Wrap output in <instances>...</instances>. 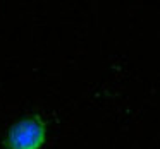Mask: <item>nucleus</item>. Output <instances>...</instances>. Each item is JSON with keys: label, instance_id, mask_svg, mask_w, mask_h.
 Here are the masks:
<instances>
[{"label": "nucleus", "instance_id": "1", "mask_svg": "<svg viewBox=\"0 0 160 149\" xmlns=\"http://www.w3.org/2000/svg\"><path fill=\"white\" fill-rule=\"evenodd\" d=\"M47 141V125L38 115H31L11 125L4 139L5 149H40Z\"/></svg>", "mask_w": 160, "mask_h": 149}]
</instances>
